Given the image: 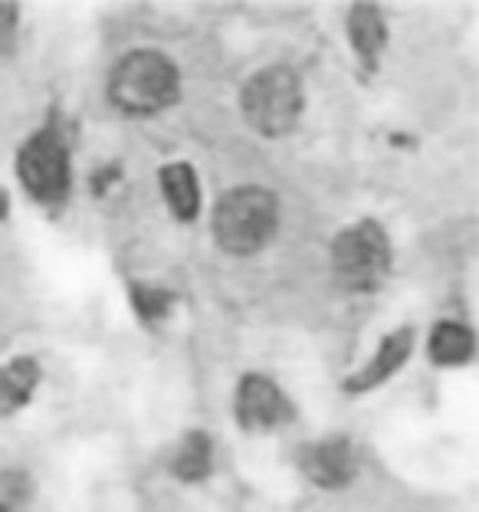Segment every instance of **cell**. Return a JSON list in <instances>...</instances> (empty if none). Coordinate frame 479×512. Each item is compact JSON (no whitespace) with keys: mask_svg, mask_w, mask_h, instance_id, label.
<instances>
[{"mask_svg":"<svg viewBox=\"0 0 479 512\" xmlns=\"http://www.w3.org/2000/svg\"><path fill=\"white\" fill-rule=\"evenodd\" d=\"M233 417H237V424L243 430L266 434V430L289 424L292 404L273 378L260 375V371H250V375H243L237 381V391H233Z\"/></svg>","mask_w":479,"mask_h":512,"instance_id":"obj_6","label":"cell"},{"mask_svg":"<svg viewBox=\"0 0 479 512\" xmlns=\"http://www.w3.org/2000/svg\"><path fill=\"white\" fill-rule=\"evenodd\" d=\"M427 352H430V362L440 365V368L470 365L473 352H476V339H473L470 325H463L457 319L437 322L434 332H430V339H427Z\"/></svg>","mask_w":479,"mask_h":512,"instance_id":"obj_12","label":"cell"},{"mask_svg":"<svg viewBox=\"0 0 479 512\" xmlns=\"http://www.w3.org/2000/svg\"><path fill=\"white\" fill-rule=\"evenodd\" d=\"M306 112L302 76L289 66H263L240 89V115L260 138H286Z\"/></svg>","mask_w":479,"mask_h":512,"instance_id":"obj_3","label":"cell"},{"mask_svg":"<svg viewBox=\"0 0 479 512\" xmlns=\"http://www.w3.org/2000/svg\"><path fill=\"white\" fill-rule=\"evenodd\" d=\"M20 40V7L0 4V56H14Z\"/></svg>","mask_w":479,"mask_h":512,"instance_id":"obj_15","label":"cell"},{"mask_svg":"<svg viewBox=\"0 0 479 512\" xmlns=\"http://www.w3.org/2000/svg\"><path fill=\"white\" fill-rule=\"evenodd\" d=\"M158 188L174 220H181V224L197 220V214H201V178H197L194 165L171 161L158 171Z\"/></svg>","mask_w":479,"mask_h":512,"instance_id":"obj_10","label":"cell"},{"mask_svg":"<svg viewBox=\"0 0 479 512\" xmlns=\"http://www.w3.org/2000/svg\"><path fill=\"white\" fill-rule=\"evenodd\" d=\"M128 296H132V306L138 312V319L148 322V325L161 322L174 306V293L168 286H158V283H132Z\"/></svg>","mask_w":479,"mask_h":512,"instance_id":"obj_14","label":"cell"},{"mask_svg":"<svg viewBox=\"0 0 479 512\" xmlns=\"http://www.w3.org/2000/svg\"><path fill=\"white\" fill-rule=\"evenodd\" d=\"M414 342H417V335H414L411 325L391 329V332L378 342L375 355H371L361 368H355V375H348V378H345V384H342L345 394H368V391L381 388L384 381H391V378L397 375V371H401L407 362H411Z\"/></svg>","mask_w":479,"mask_h":512,"instance_id":"obj_8","label":"cell"},{"mask_svg":"<svg viewBox=\"0 0 479 512\" xmlns=\"http://www.w3.org/2000/svg\"><path fill=\"white\" fill-rule=\"evenodd\" d=\"M0 512H7V509H4V503H0Z\"/></svg>","mask_w":479,"mask_h":512,"instance_id":"obj_17","label":"cell"},{"mask_svg":"<svg viewBox=\"0 0 479 512\" xmlns=\"http://www.w3.org/2000/svg\"><path fill=\"white\" fill-rule=\"evenodd\" d=\"M40 384V362L30 355L10 358L0 365V414L10 417L23 411L33 401V391Z\"/></svg>","mask_w":479,"mask_h":512,"instance_id":"obj_11","label":"cell"},{"mask_svg":"<svg viewBox=\"0 0 479 512\" xmlns=\"http://www.w3.org/2000/svg\"><path fill=\"white\" fill-rule=\"evenodd\" d=\"M299 470L319 490H345L358 473V453L348 437H322L299 450Z\"/></svg>","mask_w":479,"mask_h":512,"instance_id":"obj_7","label":"cell"},{"mask_svg":"<svg viewBox=\"0 0 479 512\" xmlns=\"http://www.w3.org/2000/svg\"><path fill=\"white\" fill-rule=\"evenodd\" d=\"M181 92V69L158 46H138V50L122 53L105 83L109 106L128 119H151V115L174 109L181 102Z\"/></svg>","mask_w":479,"mask_h":512,"instance_id":"obj_1","label":"cell"},{"mask_svg":"<svg viewBox=\"0 0 479 512\" xmlns=\"http://www.w3.org/2000/svg\"><path fill=\"white\" fill-rule=\"evenodd\" d=\"M214 473V440L204 430H191L181 437L171 457V476L178 483H204Z\"/></svg>","mask_w":479,"mask_h":512,"instance_id":"obj_13","label":"cell"},{"mask_svg":"<svg viewBox=\"0 0 479 512\" xmlns=\"http://www.w3.org/2000/svg\"><path fill=\"white\" fill-rule=\"evenodd\" d=\"M345 37L365 73H375L388 50V17L375 4H355L345 17Z\"/></svg>","mask_w":479,"mask_h":512,"instance_id":"obj_9","label":"cell"},{"mask_svg":"<svg viewBox=\"0 0 479 512\" xmlns=\"http://www.w3.org/2000/svg\"><path fill=\"white\" fill-rule=\"evenodd\" d=\"M279 230V197L260 184H240L217 201L210 214V234L227 256L247 260L263 253Z\"/></svg>","mask_w":479,"mask_h":512,"instance_id":"obj_2","label":"cell"},{"mask_svg":"<svg viewBox=\"0 0 479 512\" xmlns=\"http://www.w3.org/2000/svg\"><path fill=\"white\" fill-rule=\"evenodd\" d=\"M17 181L30 201L43 207H63L73 191V148L63 125L50 119L17 148Z\"/></svg>","mask_w":479,"mask_h":512,"instance_id":"obj_4","label":"cell"},{"mask_svg":"<svg viewBox=\"0 0 479 512\" xmlns=\"http://www.w3.org/2000/svg\"><path fill=\"white\" fill-rule=\"evenodd\" d=\"M7 220V194H4V188H0V224Z\"/></svg>","mask_w":479,"mask_h":512,"instance_id":"obj_16","label":"cell"},{"mask_svg":"<svg viewBox=\"0 0 479 512\" xmlns=\"http://www.w3.org/2000/svg\"><path fill=\"white\" fill-rule=\"evenodd\" d=\"M391 263L394 250L388 230L371 217L342 227L332 240V276L345 293H378L391 276Z\"/></svg>","mask_w":479,"mask_h":512,"instance_id":"obj_5","label":"cell"}]
</instances>
